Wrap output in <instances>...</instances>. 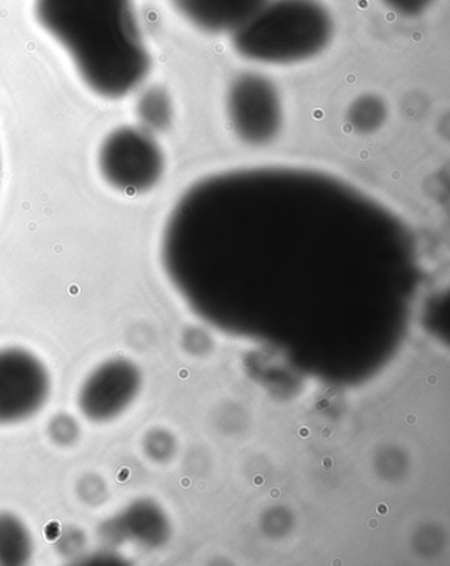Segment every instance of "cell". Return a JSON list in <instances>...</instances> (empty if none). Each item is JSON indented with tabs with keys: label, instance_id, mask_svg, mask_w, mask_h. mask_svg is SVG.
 Returning <instances> with one entry per match:
<instances>
[{
	"label": "cell",
	"instance_id": "5b68a950",
	"mask_svg": "<svg viewBox=\"0 0 450 566\" xmlns=\"http://www.w3.org/2000/svg\"><path fill=\"white\" fill-rule=\"evenodd\" d=\"M50 392V374L36 356L18 347L0 350V426L30 419Z\"/></svg>",
	"mask_w": 450,
	"mask_h": 566
},
{
	"label": "cell",
	"instance_id": "277c9868",
	"mask_svg": "<svg viewBox=\"0 0 450 566\" xmlns=\"http://www.w3.org/2000/svg\"><path fill=\"white\" fill-rule=\"evenodd\" d=\"M227 111L231 128L244 145L268 146L282 132L281 93L264 74H238L228 88Z\"/></svg>",
	"mask_w": 450,
	"mask_h": 566
},
{
	"label": "cell",
	"instance_id": "8fae6325",
	"mask_svg": "<svg viewBox=\"0 0 450 566\" xmlns=\"http://www.w3.org/2000/svg\"><path fill=\"white\" fill-rule=\"evenodd\" d=\"M388 9L397 12L398 15L415 18L425 13L435 0H381Z\"/></svg>",
	"mask_w": 450,
	"mask_h": 566
},
{
	"label": "cell",
	"instance_id": "ba28073f",
	"mask_svg": "<svg viewBox=\"0 0 450 566\" xmlns=\"http://www.w3.org/2000/svg\"><path fill=\"white\" fill-rule=\"evenodd\" d=\"M33 541L25 524L12 514H0V565H24L31 560Z\"/></svg>",
	"mask_w": 450,
	"mask_h": 566
},
{
	"label": "cell",
	"instance_id": "3957f363",
	"mask_svg": "<svg viewBox=\"0 0 450 566\" xmlns=\"http://www.w3.org/2000/svg\"><path fill=\"white\" fill-rule=\"evenodd\" d=\"M98 167L108 186L122 193L140 195L158 186L166 163L151 133L123 126L102 142Z\"/></svg>",
	"mask_w": 450,
	"mask_h": 566
},
{
	"label": "cell",
	"instance_id": "30bf717a",
	"mask_svg": "<svg viewBox=\"0 0 450 566\" xmlns=\"http://www.w3.org/2000/svg\"><path fill=\"white\" fill-rule=\"evenodd\" d=\"M387 106L385 101L375 94L360 95L349 107L347 120L359 134H373L385 125Z\"/></svg>",
	"mask_w": 450,
	"mask_h": 566
},
{
	"label": "cell",
	"instance_id": "6da1fadb",
	"mask_svg": "<svg viewBox=\"0 0 450 566\" xmlns=\"http://www.w3.org/2000/svg\"><path fill=\"white\" fill-rule=\"evenodd\" d=\"M33 15L101 98H125L151 70L135 0H33Z\"/></svg>",
	"mask_w": 450,
	"mask_h": 566
},
{
	"label": "cell",
	"instance_id": "52a82bcc",
	"mask_svg": "<svg viewBox=\"0 0 450 566\" xmlns=\"http://www.w3.org/2000/svg\"><path fill=\"white\" fill-rule=\"evenodd\" d=\"M265 0H174L177 11L196 29L211 35L234 33Z\"/></svg>",
	"mask_w": 450,
	"mask_h": 566
},
{
	"label": "cell",
	"instance_id": "9c48e42d",
	"mask_svg": "<svg viewBox=\"0 0 450 566\" xmlns=\"http://www.w3.org/2000/svg\"><path fill=\"white\" fill-rule=\"evenodd\" d=\"M136 112L147 132H163L172 122V101L164 88L153 87L142 95Z\"/></svg>",
	"mask_w": 450,
	"mask_h": 566
},
{
	"label": "cell",
	"instance_id": "8992f818",
	"mask_svg": "<svg viewBox=\"0 0 450 566\" xmlns=\"http://www.w3.org/2000/svg\"><path fill=\"white\" fill-rule=\"evenodd\" d=\"M139 387L140 374L134 364L126 359L107 360L82 385L79 407L91 421H111L132 405Z\"/></svg>",
	"mask_w": 450,
	"mask_h": 566
},
{
	"label": "cell",
	"instance_id": "7a4b0ae2",
	"mask_svg": "<svg viewBox=\"0 0 450 566\" xmlns=\"http://www.w3.org/2000/svg\"><path fill=\"white\" fill-rule=\"evenodd\" d=\"M333 35L332 13L320 0H265L230 36L245 60L293 65L318 56Z\"/></svg>",
	"mask_w": 450,
	"mask_h": 566
}]
</instances>
